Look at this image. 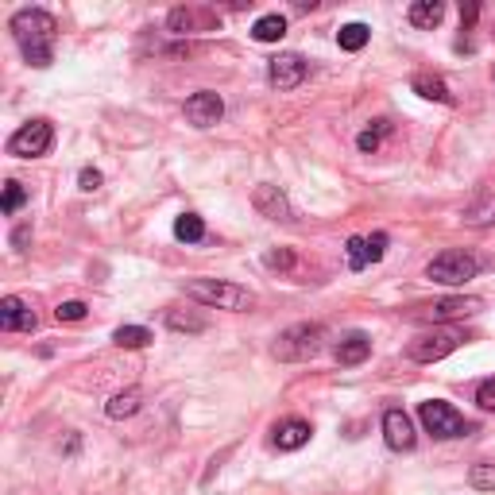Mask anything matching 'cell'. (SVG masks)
Here are the masks:
<instances>
[{
	"instance_id": "obj_1",
	"label": "cell",
	"mask_w": 495,
	"mask_h": 495,
	"mask_svg": "<svg viewBox=\"0 0 495 495\" xmlns=\"http://www.w3.org/2000/svg\"><path fill=\"white\" fill-rule=\"evenodd\" d=\"M12 39H16L20 54L27 58V66L47 70L54 63V43H58V20L47 8H20L8 24Z\"/></svg>"
},
{
	"instance_id": "obj_2",
	"label": "cell",
	"mask_w": 495,
	"mask_h": 495,
	"mask_svg": "<svg viewBox=\"0 0 495 495\" xmlns=\"http://www.w3.org/2000/svg\"><path fill=\"white\" fill-rule=\"evenodd\" d=\"M186 298H194L198 306H209V310H252L256 295L248 286L225 283V279H194L186 283Z\"/></svg>"
},
{
	"instance_id": "obj_3",
	"label": "cell",
	"mask_w": 495,
	"mask_h": 495,
	"mask_svg": "<svg viewBox=\"0 0 495 495\" xmlns=\"http://www.w3.org/2000/svg\"><path fill=\"white\" fill-rule=\"evenodd\" d=\"M322 341H325V329L317 322H302V325H290L275 337V348L271 353L286 360V364H298V360H314L322 353Z\"/></svg>"
},
{
	"instance_id": "obj_4",
	"label": "cell",
	"mask_w": 495,
	"mask_h": 495,
	"mask_svg": "<svg viewBox=\"0 0 495 495\" xmlns=\"http://www.w3.org/2000/svg\"><path fill=\"white\" fill-rule=\"evenodd\" d=\"M418 418H422V426H426V433H433L438 442H449V438H469V433L476 430L472 422L457 411V406H449V403H442V399L418 403Z\"/></svg>"
},
{
	"instance_id": "obj_5",
	"label": "cell",
	"mask_w": 495,
	"mask_h": 495,
	"mask_svg": "<svg viewBox=\"0 0 495 495\" xmlns=\"http://www.w3.org/2000/svg\"><path fill=\"white\" fill-rule=\"evenodd\" d=\"M476 271H480V259L476 256L461 252V248H449V252L433 256L430 264H426V279L442 283V286H464L469 279H476Z\"/></svg>"
},
{
	"instance_id": "obj_6",
	"label": "cell",
	"mask_w": 495,
	"mask_h": 495,
	"mask_svg": "<svg viewBox=\"0 0 495 495\" xmlns=\"http://www.w3.org/2000/svg\"><path fill=\"white\" fill-rule=\"evenodd\" d=\"M461 341H464L461 329H433V333H422V337H414L411 345H406V356H411L414 364H438L449 353H457Z\"/></svg>"
},
{
	"instance_id": "obj_7",
	"label": "cell",
	"mask_w": 495,
	"mask_h": 495,
	"mask_svg": "<svg viewBox=\"0 0 495 495\" xmlns=\"http://www.w3.org/2000/svg\"><path fill=\"white\" fill-rule=\"evenodd\" d=\"M51 143H54L51 121H27V124H20L16 132L8 136V155H16V159H39V155L51 151Z\"/></svg>"
},
{
	"instance_id": "obj_8",
	"label": "cell",
	"mask_w": 495,
	"mask_h": 495,
	"mask_svg": "<svg viewBox=\"0 0 495 495\" xmlns=\"http://www.w3.org/2000/svg\"><path fill=\"white\" fill-rule=\"evenodd\" d=\"M480 298H464V295H453V298H438L430 306H418V310L411 317H418V322H453V317H469V314H480Z\"/></svg>"
},
{
	"instance_id": "obj_9",
	"label": "cell",
	"mask_w": 495,
	"mask_h": 495,
	"mask_svg": "<svg viewBox=\"0 0 495 495\" xmlns=\"http://www.w3.org/2000/svg\"><path fill=\"white\" fill-rule=\"evenodd\" d=\"M267 82L275 85V90H298V85L306 82V58L302 54H275L267 63Z\"/></svg>"
},
{
	"instance_id": "obj_10",
	"label": "cell",
	"mask_w": 495,
	"mask_h": 495,
	"mask_svg": "<svg viewBox=\"0 0 495 495\" xmlns=\"http://www.w3.org/2000/svg\"><path fill=\"white\" fill-rule=\"evenodd\" d=\"M383 438L387 445L395 449V453H411L418 433H414V422L406 418V411H399V406H391V411H383Z\"/></svg>"
},
{
	"instance_id": "obj_11",
	"label": "cell",
	"mask_w": 495,
	"mask_h": 495,
	"mask_svg": "<svg viewBox=\"0 0 495 495\" xmlns=\"http://www.w3.org/2000/svg\"><path fill=\"white\" fill-rule=\"evenodd\" d=\"M221 116H225V101L213 90H201V93H194L190 101H186V121H190L194 128H213Z\"/></svg>"
},
{
	"instance_id": "obj_12",
	"label": "cell",
	"mask_w": 495,
	"mask_h": 495,
	"mask_svg": "<svg viewBox=\"0 0 495 495\" xmlns=\"http://www.w3.org/2000/svg\"><path fill=\"white\" fill-rule=\"evenodd\" d=\"M0 329L5 333H32L35 329V310L20 295L0 298Z\"/></svg>"
},
{
	"instance_id": "obj_13",
	"label": "cell",
	"mask_w": 495,
	"mask_h": 495,
	"mask_svg": "<svg viewBox=\"0 0 495 495\" xmlns=\"http://www.w3.org/2000/svg\"><path fill=\"white\" fill-rule=\"evenodd\" d=\"M252 206H256V213H264L267 221H295V209H290V201L279 186H256Z\"/></svg>"
},
{
	"instance_id": "obj_14",
	"label": "cell",
	"mask_w": 495,
	"mask_h": 495,
	"mask_svg": "<svg viewBox=\"0 0 495 495\" xmlns=\"http://www.w3.org/2000/svg\"><path fill=\"white\" fill-rule=\"evenodd\" d=\"M310 433H314V426L306 418H283L279 426H275V445L283 449V453H295V449H302L306 442H310Z\"/></svg>"
},
{
	"instance_id": "obj_15",
	"label": "cell",
	"mask_w": 495,
	"mask_h": 495,
	"mask_svg": "<svg viewBox=\"0 0 495 495\" xmlns=\"http://www.w3.org/2000/svg\"><path fill=\"white\" fill-rule=\"evenodd\" d=\"M333 356H337V364H345V368H356V364H364L372 356V337L368 333H348Z\"/></svg>"
},
{
	"instance_id": "obj_16",
	"label": "cell",
	"mask_w": 495,
	"mask_h": 495,
	"mask_svg": "<svg viewBox=\"0 0 495 495\" xmlns=\"http://www.w3.org/2000/svg\"><path fill=\"white\" fill-rule=\"evenodd\" d=\"M198 24L209 32V27H213V12H198V8H174L170 16H167V32H170V35H190Z\"/></svg>"
},
{
	"instance_id": "obj_17",
	"label": "cell",
	"mask_w": 495,
	"mask_h": 495,
	"mask_svg": "<svg viewBox=\"0 0 495 495\" xmlns=\"http://www.w3.org/2000/svg\"><path fill=\"white\" fill-rule=\"evenodd\" d=\"M406 20L414 27H422V32H433V27L445 20V5L442 0H418V5L406 8Z\"/></svg>"
},
{
	"instance_id": "obj_18",
	"label": "cell",
	"mask_w": 495,
	"mask_h": 495,
	"mask_svg": "<svg viewBox=\"0 0 495 495\" xmlns=\"http://www.w3.org/2000/svg\"><path fill=\"white\" fill-rule=\"evenodd\" d=\"M411 90L426 101H438V105H453V93H449V85L438 78V74H414Z\"/></svg>"
},
{
	"instance_id": "obj_19",
	"label": "cell",
	"mask_w": 495,
	"mask_h": 495,
	"mask_svg": "<svg viewBox=\"0 0 495 495\" xmlns=\"http://www.w3.org/2000/svg\"><path fill=\"white\" fill-rule=\"evenodd\" d=\"M140 406H143V395H140L136 387H128V391H121V395H112V399L105 403V414L121 422V418H132Z\"/></svg>"
},
{
	"instance_id": "obj_20",
	"label": "cell",
	"mask_w": 495,
	"mask_h": 495,
	"mask_svg": "<svg viewBox=\"0 0 495 495\" xmlns=\"http://www.w3.org/2000/svg\"><path fill=\"white\" fill-rule=\"evenodd\" d=\"M464 225H469V228H488V225H495V194L476 198L472 206L464 209Z\"/></svg>"
},
{
	"instance_id": "obj_21",
	"label": "cell",
	"mask_w": 495,
	"mask_h": 495,
	"mask_svg": "<svg viewBox=\"0 0 495 495\" xmlns=\"http://www.w3.org/2000/svg\"><path fill=\"white\" fill-rule=\"evenodd\" d=\"M286 35V20L279 16V12H271V16H259L256 27H252V39L256 43H279Z\"/></svg>"
},
{
	"instance_id": "obj_22",
	"label": "cell",
	"mask_w": 495,
	"mask_h": 495,
	"mask_svg": "<svg viewBox=\"0 0 495 495\" xmlns=\"http://www.w3.org/2000/svg\"><path fill=\"white\" fill-rule=\"evenodd\" d=\"M174 237H179L182 244H198V240H206V221H201L198 213H182L179 221H174Z\"/></svg>"
},
{
	"instance_id": "obj_23",
	"label": "cell",
	"mask_w": 495,
	"mask_h": 495,
	"mask_svg": "<svg viewBox=\"0 0 495 495\" xmlns=\"http://www.w3.org/2000/svg\"><path fill=\"white\" fill-rule=\"evenodd\" d=\"M155 337H151V329H143V325H121L112 333V345L116 348H148Z\"/></svg>"
},
{
	"instance_id": "obj_24",
	"label": "cell",
	"mask_w": 495,
	"mask_h": 495,
	"mask_svg": "<svg viewBox=\"0 0 495 495\" xmlns=\"http://www.w3.org/2000/svg\"><path fill=\"white\" fill-rule=\"evenodd\" d=\"M387 132H391V124H387V121H372V128H364V132L356 136V148H360L364 155H375V151H380V143H383Z\"/></svg>"
},
{
	"instance_id": "obj_25",
	"label": "cell",
	"mask_w": 495,
	"mask_h": 495,
	"mask_svg": "<svg viewBox=\"0 0 495 495\" xmlns=\"http://www.w3.org/2000/svg\"><path fill=\"white\" fill-rule=\"evenodd\" d=\"M167 325L174 333H201V329H206V317L190 314V310H167Z\"/></svg>"
},
{
	"instance_id": "obj_26",
	"label": "cell",
	"mask_w": 495,
	"mask_h": 495,
	"mask_svg": "<svg viewBox=\"0 0 495 495\" xmlns=\"http://www.w3.org/2000/svg\"><path fill=\"white\" fill-rule=\"evenodd\" d=\"M345 248H348V267H353V271H364L368 264H375L368 237H353V240H348Z\"/></svg>"
},
{
	"instance_id": "obj_27",
	"label": "cell",
	"mask_w": 495,
	"mask_h": 495,
	"mask_svg": "<svg viewBox=\"0 0 495 495\" xmlns=\"http://www.w3.org/2000/svg\"><path fill=\"white\" fill-rule=\"evenodd\" d=\"M372 39V32H368V24H345L341 32H337V43H341V51H360L364 43Z\"/></svg>"
},
{
	"instance_id": "obj_28",
	"label": "cell",
	"mask_w": 495,
	"mask_h": 495,
	"mask_svg": "<svg viewBox=\"0 0 495 495\" xmlns=\"http://www.w3.org/2000/svg\"><path fill=\"white\" fill-rule=\"evenodd\" d=\"M24 201H27V190H24V186H20L16 179L5 182V198H0V209H5V217L16 213V209L24 206Z\"/></svg>"
},
{
	"instance_id": "obj_29",
	"label": "cell",
	"mask_w": 495,
	"mask_h": 495,
	"mask_svg": "<svg viewBox=\"0 0 495 495\" xmlns=\"http://www.w3.org/2000/svg\"><path fill=\"white\" fill-rule=\"evenodd\" d=\"M264 264H267L271 271H295V267H298V256L290 252V248H271V252L264 256Z\"/></svg>"
},
{
	"instance_id": "obj_30",
	"label": "cell",
	"mask_w": 495,
	"mask_h": 495,
	"mask_svg": "<svg viewBox=\"0 0 495 495\" xmlns=\"http://www.w3.org/2000/svg\"><path fill=\"white\" fill-rule=\"evenodd\" d=\"M469 480H472V488H480V491H495V464H472Z\"/></svg>"
},
{
	"instance_id": "obj_31",
	"label": "cell",
	"mask_w": 495,
	"mask_h": 495,
	"mask_svg": "<svg viewBox=\"0 0 495 495\" xmlns=\"http://www.w3.org/2000/svg\"><path fill=\"white\" fill-rule=\"evenodd\" d=\"M85 314H90V306L78 302V298H70V302H63V306H58V310H54L58 322H82Z\"/></svg>"
},
{
	"instance_id": "obj_32",
	"label": "cell",
	"mask_w": 495,
	"mask_h": 495,
	"mask_svg": "<svg viewBox=\"0 0 495 495\" xmlns=\"http://www.w3.org/2000/svg\"><path fill=\"white\" fill-rule=\"evenodd\" d=\"M476 403L484 406V411H495V375H491V380H484V383L476 387Z\"/></svg>"
},
{
	"instance_id": "obj_33",
	"label": "cell",
	"mask_w": 495,
	"mask_h": 495,
	"mask_svg": "<svg viewBox=\"0 0 495 495\" xmlns=\"http://www.w3.org/2000/svg\"><path fill=\"white\" fill-rule=\"evenodd\" d=\"M101 182H105V179H101V170H93V167H85V170L78 174V186H82V190H85V194H93V190H101Z\"/></svg>"
},
{
	"instance_id": "obj_34",
	"label": "cell",
	"mask_w": 495,
	"mask_h": 495,
	"mask_svg": "<svg viewBox=\"0 0 495 495\" xmlns=\"http://www.w3.org/2000/svg\"><path fill=\"white\" fill-rule=\"evenodd\" d=\"M476 16H480V5H461V32H472Z\"/></svg>"
},
{
	"instance_id": "obj_35",
	"label": "cell",
	"mask_w": 495,
	"mask_h": 495,
	"mask_svg": "<svg viewBox=\"0 0 495 495\" xmlns=\"http://www.w3.org/2000/svg\"><path fill=\"white\" fill-rule=\"evenodd\" d=\"M368 244H372V256H375V264L383 259V252H387V232H375V237H368Z\"/></svg>"
},
{
	"instance_id": "obj_36",
	"label": "cell",
	"mask_w": 495,
	"mask_h": 495,
	"mask_svg": "<svg viewBox=\"0 0 495 495\" xmlns=\"http://www.w3.org/2000/svg\"><path fill=\"white\" fill-rule=\"evenodd\" d=\"M27 237H32V228L24 225V228H16V232H12V244H16V248H24V244H27Z\"/></svg>"
}]
</instances>
